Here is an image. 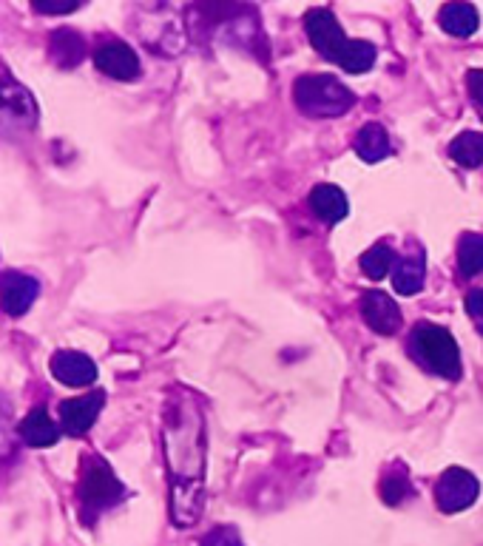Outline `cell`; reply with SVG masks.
<instances>
[{"label": "cell", "mask_w": 483, "mask_h": 546, "mask_svg": "<svg viewBox=\"0 0 483 546\" xmlns=\"http://www.w3.org/2000/svg\"><path fill=\"white\" fill-rule=\"evenodd\" d=\"M202 546H245L242 541H239V535H236V529L231 527H219L214 529L205 541H202Z\"/></svg>", "instance_id": "cell-24"}, {"label": "cell", "mask_w": 483, "mask_h": 546, "mask_svg": "<svg viewBox=\"0 0 483 546\" xmlns=\"http://www.w3.org/2000/svg\"><path fill=\"white\" fill-rule=\"evenodd\" d=\"M376 46L373 43H367V40H347V46L341 49L339 63L344 72L350 74H361V72H370L373 69V63H376Z\"/></svg>", "instance_id": "cell-18"}, {"label": "cell", "mask_w": 483, "mask_h": 546, "mask_svg": "<svg viewBox=\"0 0 483 546\" xmlns=\"http://www.w3.org/2000/svg\"><path fill=\"white\" fill-rule=\"evenodd\" d=\"M424 254L421 251H412L410 256H404L398 265H395L393 273V288L401 296H412L424 288Z\"/></svg>", "instance_id": "cell-17"}, {"label": "cell", "mask_w": 483, "mask_h": 546, "mask_svg": "<svg viewBox=\"0 0 483 546\" xmlns=\"http://www.w3.org/2000/svg\"><path fill=\"white\" fill-rule=\"evenodd\" d=\"M20 438L29 447H52L54 441L60 438V430L54 427V421L49 419V413L43 407L32 410L26 419L20 421Z\"/></svg>", "instance_id": "cell-14"}, {"label": "cell", "mask_w": 483, "mask_h": 546, "mask_svg": "<svg viewBox=\"0 0 483 546\" xmlns=\"http://www.w3.org/2000/svg\"><path fill=\"white\" fill-rule=\"evenodd\" d=\"M353 148H356V154L364 163H378V160H384L390 154V137H387L384 126L367 123V126L358 128Z\"/></svg>", "instance_id": "cell-16"}, {"label": "cell", "mask_w": 483, "mask_h": 546, "mask_svg": "<svg viewBox=\"0 0 483 546\" xmlns=\"http://www.w3.org/2000/svg\"><path fill=\"white\" fill-rule=\"evenodd\" d=\"M35 117L37 109L29 91L18 86L9 74L0 69V134L32 126Z\"/></svg>", "instance_id": "cell-5"}, {"label": "cell", "mask_w": 483, "mask_h": 546, "mask_svg": "<svg viewBox=\"0 0 483 546\" xmlns=\"http://www.w3.org/2000/svg\"><path fill=\"white\" fill-rule=\"evenodd\" d=\"M478 492H481V484L475 475L464 467H449L435 484V501L444 512H461L475 504Z\"/></svg>", "instance_id": "cell-6"}, {"label": "cell", "mask_w": 483, "mask_h": 546, "mask_svg": "<svg viewBox=\"0 0 483 546\" xmlns=\"http://www.w3.org/2000/svg\"><path fill=\"white\" fill-rule=\"evenodd\" d=\"M106 404V396L97 390V393H86V396H77L60 404V424L69 436H83L89 433L91 424L97 421L100 410Z\"/></svg>", "instance_id": "cell-8"}, {"label": "cell", "mask_w": 483, "mask_h": 546, "mask_svg": "<svg viewBox=\"0 0 483 546\" xmlns=\"http://www.w3.org/2000/svg\"><path fill=\"white\" fill-rule=\"evenodd\" d=\"M52 52L54 60L60 63V66H74V63H80V57H83V37L74 35L69 29H63V32H57L52 37Z\"/></svg>", "instance_id": "cell-22"}, {"label": "cell", "mask_w": 483, "mask_h": 546, "mask_svg": "<svg viewBox=\"0 0 483 546\" xmlns=\"http://www.w3.org/2000/svg\"><path fill=\"white\" fill-rule=\"evenodd\" d=\"M165 461L171 475V518L177 527H194L205 507L208 427L194 393H174L165 410Z\"/></svg>", "instance_id": "cell-1"}, {"label": "cell", "mask_w": 483, "mask_h": 546, "mask_svg": "<svg viewBox=\"0 0 483 546\" xmlns=\"http://www.w3.org/2000/svg\"><path fill=\"white\" fill-rule=\"evenodd\" d=\"M123 495H126V487L117 481V475L111 473L106 461L89 458L86 470H83V481H80V518L94 521L100 512L120 504Z\"/></svg>", "instance_id": "cell-4"}, {"label": "cell", "mask_w": 483, "mask_h": 546, "mask_svg": "<svg viewBox=\"0 0 483 546\" xmlns=\"http://www.w3.org/2000/svg\"><path fill=\"white\" fill-rule=\"evenodd\" d=\"M395 265H398V256H395V251L387 242H378V245H373L367 254L361 256V268H364V273L370 279H384Z\"/></svg>", "instance_id": "cell-21"}, {"label": "cell", "mask_w": 483, "mask_h": 546, "mask_svg": "<svg viewBox=\"0 0 483 546\" xmlns=\"http://www.w3.org/2000/svg\"><path fill=\"white\" fill-rule=\"evenodd\" d=\"M407 492H410V481H407L404 467H398V475H384V481H381V498H384V504H390V507L401 504L407 498Z\"/></svg>", "instance_id": "cell-23"}, {"label": "cell", "mask_w": 483, "mask_h": 546, "mask_svg": "<svg viewBox=\"0 0 483 546\" xmlns=\"http://www.w3.org/2000/svg\"><path fill=\"white\" fill-rule=\"evenodd\" d=\"M449 157L464 168H478L483 163V134L464 131L449 143Z\"/></svg>", "instance_id": "cell-19"}, {"label": "cell", "mask_w": 483, "mask_h": 546, "mask_svg": "<svg viewBox=\"0 0 483 546\" xmlns=\"http://www.w3.org/2000/svg\"><path fill=\"white\" fill-rule=\"evenodd\" d=\"M94 63L97 69L114 80H134L140 74V57L134 55V49L120 43V40H111L103 43L97 52H94Z\"/></svg>", "instance_id": "cell-10"}, {"label": "cell", "mask_w": 483, "mask_h": 546, "mask_svg": "<svg viewBox=\"0 0 483 546\" xmlns=\"http://www.w3.org/2000/svg\"><path fill=\"white\" fill-rule=\"evenodd\" d=\"M410 350L430 373H438L444 379L461 376V353H458V345L447 328L418 325L410 336Z\"/></svg>", "instance_id": "cell-3"}, {"label": "cell", "mask_w": 483, "mask_h": 546, "mask_svg": "<svg viewBox=\"0 0 483 546\" xmlns=\"http://www.w3.org/2000/svg\"><path fill=\"white\" fill-rule=\"evenodd\" d=\"M307 202H310V211L319 219H324V222H339L350 211L344 191L336 188V185H316L310 191V200Z\"/></svg>", "instance_id": "cell-13"}, {"label": "cell", "mask_w": 483, "mask_h": 546, "mask_svg": "<svg viewBox=\"0 0 483 546\" xmlns=\"http://www.w3.org/2000/svg\"><path fill=\"white\" fill-rule=\"evenodd\" d=\"M37 296H40V285L26 273H9L0 285V305L9 316H23L35 305Z\"/></svg>", "instance_id": "cell-12"}, {"label": "cell", "mask_w": 483, "mask_h": 546, "mask_svg": "<svg viewBox=\"0 0 483 546\" xmlns=\"http://www.w3.org/2000/svg\"><path fill=\"white\" fill-rule=\"evenodd\" d=\"M466 313L475 319V325L483 333V291H472L466 296Z\"/></svg>", "instance_id": "cell-26"}, {"label": "cell", "mask_w": 483, "mask_h": 546, "mask_svg": "<svg viewBox=\"0 0 483 546\" xmlns=\"http://www.w3.org/2000/svg\"><path fill=\"white\" fill-rule=\"evenodd\" d=\"M296 106L310 117H341L356 106L353 91L333 74H305L293 83Z\"/></svg>", "instance_id": "cell-2"}, {"label": "cell", "mask_w": 483, "mask_h": 546, "mask_svg": "<svg viewBox=\"0 0 483 546\" xmlns=\"http://www.w3.org/2000/svg\"><path fill=\"white\" fill-rule=\"evenodd\" d=\"M305 29L310 43L316 46V52L327 57L330 63H336L341 55V49L347 46V37L341 32L339 20L330 9H310L305 18Z\"/></svg>", "instance_id": "cell-7"}, {"label": "cell", "mask_w": 483, "mask_h": 546, "mask_svg": "<svg viewBox=\"0 0 483 546\" xmlns=\"http://www.w3.org/2000/svg\"><path fill=\"white\" fill-rule=\"evenodd\" d=\"M466 91L475 106H483V69H472L466 74Z\"/></svg>", "instance_id": "cell-25"}, {"label": "cell", "mask_w": 483, "mask_h": 546, "mask_svg": "<svg viewBox=\"0 0 483 546\" xmlns=\"http://www.w3.org/2000/svg\"><path fill=\"white\" fill-rule=\"evenodd\" d=\"M458 271L472 279L483 271V234H464L458 242Z\"/></svg>", "instance_id": "cell-20"}, {"label": "cell", "mask_w": 483, "mask_h": 546, "mask_svg": "<svg viewBox=\"0 0 483 546\" xmlns=\"http://www.w3.org/2000/svg\"><path fill=\"white\" fill-rule=\"evenodd\" d=\"M438 23H441V29L452 37H469L475 35V29H478V12H475V6H469V3H447L444 9H441V15H438Z\"/></svg>", "instance_id": "cell-15"}, {"label": "cell", "mask_w": 483, "mask_h": 546, "mask_svg": "<svg viewBox=\"0 0 483 546\" xmlns=\"http://www.w3.org/2000/svg\"><path fill=\"white\" fill-rule=\"evenodd\" d=\"M52 376L69 387H89L97 379V367L77 350H60L52 356Z\"/></svg>", "instance_id": "cell-11"}, {"label": "cell", "mask_w": 483, "mask_h": 546, "mask_svg": "<svg viewBox=\"0 0 483 546\" xmlns=\"http://www.w3.org/2000/svg\"><path fill=\"white\" fill-rule=\"evenodd\" d=\"M361 316L370 328L381 333V336H393L401 328V308L393 296L381 291H370L361 296Z\"/></svg>", "instance_id": "cell-9"}]
</instances>
